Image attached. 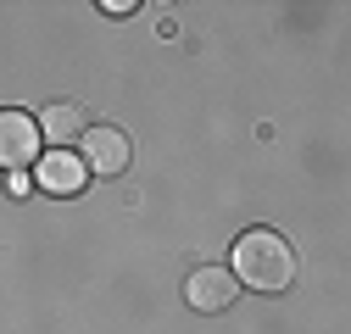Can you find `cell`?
I'll list each match as a JSON object with an SVG mask.
<instances>
[{"mask_svg":"<svg viewBox=\"0 0 351 334\" xmlns=\"http://www.w3.org/2000/svg\"><path fill=\"white\" fill-rule=\"evenodd\" d=\"M128 134L112 129V123H95V129H84V167H90L95 179H117L128 167Z\"/></svg>","mask_w":351,"mask_h":334,"instance_id":"3","label":"cell"},{"mask_svg":"<svg viewBox=\"0 0 351 334\" xmlns=\"http://www.w3.org/2000/svg\"><path fill=\"white\" fill-rule=\"evenodd\" d=\"M84 129H90V117L78 101H51L39 112V140H51V151H67V140H78Z\"/></svg>","mask_w":351,"mask_h":334,"instance_id":"6","label":"cell"},{"mask_svg":"<svg viewBox=\"0 0 351 334\" xmlns=\"http://www.w3.org/2000/svg\"><path fill=\"white\" fill-rule=\"evenodd\" d=\"M234 296H240V284H234L229 268H195L184 279V307L190 312H229Z\"/></svg>","mask_w":351,"mask_h":334,"instance_id":"4","label":"cell"},{"mask_svg":"<svg viewBox=\"0 0 351 334\" xmlns=\"http://www.w3.org/2000/svg\"><path fill=\"white\" fill-rule=\"evenodd\" d=\"M229 273L240 290H262V296H279L295 279V250L279 229H245L234 240V257H229Z\"/></svg>","mask_w":351,"mask_h":334,"instance_id":"1","label":"cell"},{"mask_svg":"<svg viewBox=\"0 0 351 334\" xmlns=\"http://www.w3.org/2000/svg\"><path fill=\"white\" fill-rule=\"evenodd\" d=\"M84 179H90V167H84L78 151H51V156H39V162H34V184H39V190H51V195H78Z\"/></svg>","mask_w":351,"mask_h":334,"instance_id":"5","label":"cell"},{"mask_svg":"<svg viewBox=\"0 0 351 334\" xmlns=\"http://www.w3.org/2000/svg\"><path fill=\"white\" fill-rule=\"evenodd\" d=\"M39 123L28 117V112H17V106H6L0 112V167L6 173H23V167H34L39 162Z\"/></svg>","mask_w":351,"mask_h":334,"instance_id":"2","label":"cell"}]
</instances>
